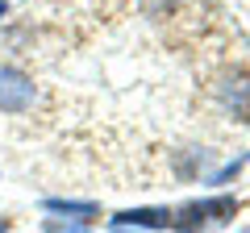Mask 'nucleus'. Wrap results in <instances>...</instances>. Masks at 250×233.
I'll return each instance as SVG.
<instances>
[{"mask_svg": "<svg viewBox=\"0 0 250 233\" xmlns=\"http://www.w3.org/2000/svg\"><path fill=\"white\" fill-rule=\"evenodd\" d=\"M233 213H238V200L217 196V200H205V204H184L179 213H171V225L179 233H200V229H213V225H225Z\"/></svg>", "mask_w": 250, "mask_h": 233, "instance_id": "obj_1", "label": "nucleus"}, {"mask_svg": "<svg viewBox=\"0 0 250 233\" xmlns=\"http://www.w3.org/2000/svg\"><path fill=\"white\" fill-rule=\"evenodd\" d=\"M34 79L17 67H0V113H29L34 108Z\"/></svg>", "mask_w": 250, "mask_h": 233, "instance_id": "obj_2", "label": "nucleus"}, {"mask_svg": "<svg viewBox=\"0 0 250 233\" xmlns=\"http://www.w3.org/2000/svg\"><path fill=\"white\" fill-rule=\"evenodd\" d=\"M117 225H134V229H163L171 225V208H129V213H117Z\"/></svg>", "mask_w": 250, "mask_h": 233, "instance_id": "obj_3", "label": "nucleus"}, {"mask_svg": "<svg viewBox=\"0 0 250 233\" xmlns=\"http://www.w3.org/2000/svg\"><path fill=\"white\" fill-rule=\"evenodd\" d=\"M46 208H50V213H75V216H83V221L100 216L96 204H71V200H46Z\"/></svg>", "mask_w": 250, "mask_h": 233, "instance_id": "obj_4", "label": "nucleus"}, {"mask_svg": "<svg viewBox=\"0 0 250 233\" xmlns=\"http://www.w3.org/2000/svg\"><path fill=\"white\" fill-rule=\"evenodd\" d=\"M4 229H9V216H0V233H4Z\"/></svg>", "mask_w": 250, "mask_h": 233, "instance_id": "obj_5", "label": "nucleus"}, {"mask_svg": "<svg viewBox=\"0 0 250 233\" xmlns=\"http://www.w3.org/2000/svg\"><path fill=\"white\" fill-rule=\"evenodd\" d=\"M4 4H9V0H0V17H4Z\"/></svg>", "mask_w": 250, "mask_h": 233, "instance_id": "obj_6", "label": "nucleus"}]
</instances>
